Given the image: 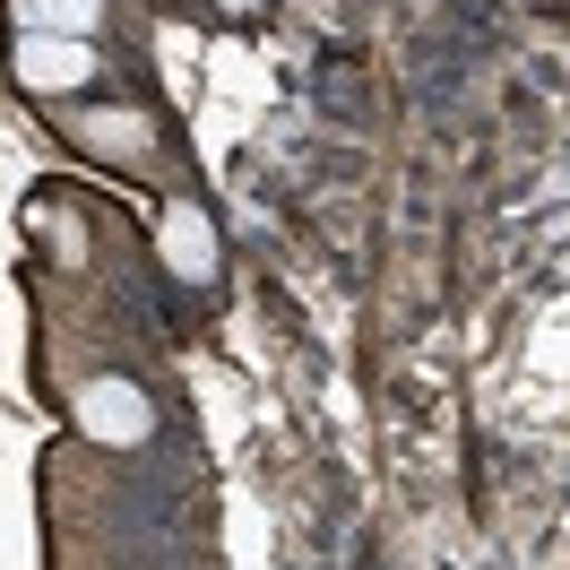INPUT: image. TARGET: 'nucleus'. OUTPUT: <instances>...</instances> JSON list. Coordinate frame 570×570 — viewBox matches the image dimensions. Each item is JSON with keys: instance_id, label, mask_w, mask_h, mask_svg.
Listing matches in <instances>:
<instances>
[{"instance_id": "nucleus-1", "label": "nucleus", "mask_w": 570, "mask_h": 570, "mask_svg": "<svg viewBox=\"0 0 570 570\" xmlns=\"http://www.w3.org/2000/svg\"><path fill=\"white\" fill-rule=\"evenodd\" d=\"M9 70H18V87H36V96H70V87H96L105 61H96L87 36H27Z\"/></svg>"}, {"instance_id": "nucleus-2", "label": "nucleus", "mask_w": 570, "mask_h": 570, "mask_svg": "<svg viewBox=\"0 0 570 570\" xmlns=\"http://www.w3.org/2000/svg\"><path fill=\"white\" fill-rule=\"evenodd\" d=\"M78 432L105 450H139L147 441V390L130 381H78Z\"/></svg>"}, {"instance_id": "nucleus-3", "label": "nucleus", "mask_w": 570, "mask_h": 570, "mask_svg": "<svg viewBox=\"0 0 570 570\" xmlns=\"http://www.w3.org/2000/svg\"><path fill=\"white\" fill-rule=\"evenodd\" d=\"M156 243H165V268H174L181 285H208V277H216V216H199V208H174Z\"/></svg>"}, {"instance_id": "nucleus-4", "label": "nucleus", "mask_w": 570, "mask_h": 570, "mask_svg": "<svg viewBox=\"0 0 570 570\" xmlns=\"http://www.w3.org/2000/svg\"><path fill=\"white\" fill-rule=\"evenodd\" d=\"M9 18H18L27 36H96L105 0H9Z\"/></svg>"}, {"instance_id": "nucleus-5", "label": "nucleus", "mask_w": 570, "mask_h": 570, "mask_svg": "<svg viewBox=\"0 0 570 570\" xmlns=\"http://www.w3.org/2000/svg\"><path fill=\"white\" fill-rule=\"evenodd\" d=\"M87 139H105L112 156H130V147H139V121H121V112H105V121H87Z\"/></svg>"}, {"instance_id": "nucleus-6", "label": "nucleus", "mask_w": 570, "mask_h": 570, "mask_svg": "<svg viewBox=\"0 0 570 570\" xmlns=\"http://www.w3.org/2000/svg\"><path fill=\"white\" fill-rule=\"evenodd\" d=\"M216 9H234V18H250V9H259V0H216Z\"/></svg>"}]
</instances>
